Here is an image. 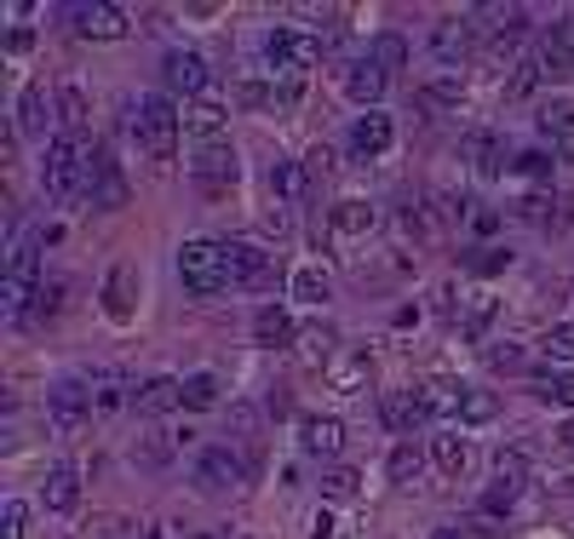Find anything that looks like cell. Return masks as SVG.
Masks as SVG:
<instances>
[{
  "instance_id": "7bdbcfd3",
  "label": "cell",
  "mask_w": 574,
  "mask_h": 539,
  "mask_svg": "<svg viewBox=\"0 0 574 539\" xmlns=\"http://www.w3.org/2000/svg\"><path fill=\"white\" fill-rule=\"evenodd\" d=\"M494 414H500V402H494L488 391H465V396H460V419H465V425H488Z\"/></svg>"
},
{
  "instance_id": "db71d44e",
  "label": "cell",
  "mask_w": 574,
  "mask_h": 539,
  "mask_svg": "<svg viewBox=\"0 0 574 539\" xmlns=\"http://www.w3.org/2000/svg\"><path fill=\"white\" fill-rule=\"evenodd\" d=\"M265 229H270V236H288V229H293V213L282 207V201H277V207L265 213Z\"/></svg>"
},
{
  "instance_id": "4dcf8cb0",
  "label": "cell",
  "mask_w": 574,
  "mask_h": 539,
  "mask_svg": "<svg viewBox=\"0 0 574 539\" xmlns=\"http://www.w3.org/2000/svg\"><path fill=\"white\" fill-rule=\"evenodd\" d=\"M540 138L574 144V104H569V98H552V104L540 110Z\"/></svg>"
},
{
  "instance_id": "11a10c76",
  "label": "cell",
  "mask_w": 574,
  "mask_h": 539,
  "mask_svg": "<svg viewBox=\"0 0 574 539\" xmlns=\"http://www.w3.org/2000/svg\"><path fill=\"white\" fill-rule=\"evenodd\" d=\"M471 229H477V236H494V229H500V213H488V207H471Z\"/></svg>"
},
{
  "instance_id": "9a60e30c",
  "label": "cell",
  "mask_w": 574,
  "mask_h": 539,
  "mask_svg": "<svg viewBox=\"0 0 574 539\" xmlns=\"http://www.w3.org/2000/svg\"><path fill=\"white\" fill-rule=\"evenodd\" d=\"M385 87H391V75L373 64V58H357L351 69H345V98H351L357 110H380Z\"/></svg>"
},
{
  "instance_id": "7402d4cb",
  "label": "cell",
  "mask_w": 574,
  "mask_h": 539,
  "mask_svg": "<svg viewBox=\"0 0 574 539\" xmlns=\"http://www.w3.org/2000/svg\"><path fill=\"white\" fill-rule=\"evenodd\" d=\"M334 345H339V333L328 322H305V327H299V339H293V350H299V362H305V368H328Z\"/></svg>"
},
{
  "instance_id": "ac0fdd59",
  "label": "cell",
  "mask_w": 574,
  "mask_h": 539,
  "mask_svg": "<svg viewBox=\"0 0 574 539\" xmlns=\"http://www.w3.org/2000/svg\"><path fill=\"white\" fill-rule=\"evenodd\" d=\"M460 156H465V167H477L483 178H500V172H506V144H500V133H488V126L465 133Z\"/></svg>"
},
{
  "instance_id": "8d00e7d4",
  "label": "cell",
  "mask_w": 574,
  "mask_h": 539,
  "mask_svg": "<svg viewBox=\"0 0 574 539\" xmlns=\"http://www.w3.org/2000/svg\"><path fill=\"white\" fill-rule=\"evenodd\" d=\"M483 362H488L494 373H529V368H534V356L522 350V345H511V339H500V345H488V350H483Z\"/></svg>"
},
{
  "instance_id": "ab89813d",
  "label": "cell",
  "mask_w": 574,
  "mask_h": 539,
  "mask_svg": "<svg viewBox=\"0 0 574 539\" xmlns=\"http://www.w3.org/2000/svg\"><path fill=\"white\" fill-rule=\"evenodd\" d=\"M213 402H218V379L213 373H190L184 379V407H190V414H207Z\"/></svg>"
},
{
  "instance_id": "816d5d0a",
  "label": "cell",
  "mask_w": 574,
  "mask_h": 539,
  "mask_svg": "<svg viewBox=\"0 0 574 539\" xmlns=\"http://www.w3.org/2000/svg\"><path fill=\"white\" fill-rule=\"evenodd\" d=\"M545 350H552V356H574V322H558L552 333H545Z\"/></svg>"
},
{
  "instance_id": "60d3db41",
  "label": "cell",
  "mask_w": 574,
  "mask_h": 539,
  "mask_svg": "<svg viewBox=\"0 0 574 539\" xmlns=\"http://www.w3.org/2000/svg\"><path fill=\"white\" fill-rule=\"evenodd\" d=\"M517 218L534 224V229H545V224H558V201L552 195H522L517 201Z\"/></svg>"
},
{
  "instance_id": "94428289",
  "label": "cell",
  "mask_w": 574,
  "mask_h": 539,
  "mask_svg": "<svg viewBox=\"0 0 574 539\" xmlns=\"http://www.w3.org/2000/svg\"><path fill=\"white\" fill-rule=\"evenodd\" d=\"M431 539H465V528H437Z\"/></svg>"
},
{
  "instance_id": "f546056e",
  "label": "cell",
  "mask_w": 574,
  "mask_h": 539,
  "mask_svg": "<svg viewBox=\"0 0 574 539\" xmlns=\"http://www.w3.org/2000/svg\"><path fill=\"white\" fill-rule=\"evenodd\" d=\"M104 311L110 322H133V265H115L104 281Z\"/></svg>"
},
{
  "instance_id": "7c38bea8",
  "label": "cell",
  "mask_w": 574,
  "mask_h": 539,
  "mask_svg": "<svg viewBox=\"0 0 574 539\" xmlns=\"http://www.w3.org/2000/svg\"><path fill=\"white\" fill-rule=\"evenodd\" d=\"M87 201L104 213H115L121 201H127V178H121V167L104 144H92V161H87Z\"/></svg>"
},
{
  "instance_id": "74e56055",
  "label": "cell",
  "mask_w": 574,
  "mask_h": 539,
  "mask_svg": "<svg viewBox=\"0 0 574 539\" xmlns=\"http://www.w3.org/2000/svg\"><path fill=\"white\" fill-rule=\"evenodd\" d=\"M460 98H465V75H437V81L419 92V104L426 110H454Z\"/></svg>"
},
{
  "instance_id": "e0dca14e",
  "label": "cell",
  "mask_w": 574,
  "mask_h": 539,
  "mask_svg": "<svg viewBox=\"0 0 574 539\" xmlns=\"http://www.w3.org/2000/svg\"><path fill=\"white\" fill-rule=\"evenodd\" d=\"M299 442H305L311 459H339L345 453V419H334V414L299 419Z\"/></svg>"
},
{
  "instance_id": "44dd1931",
  "label": "cell",
  "mask_w": 574,
  "mask_h": 539,
  "mask_svg": "<svg viewBox=\"0 0 574 539\" xmlns=\"http://www.w3.org/2000/svg\"><path fill=\"white\" fill-rule=\"evenodd\" d=\"M540 58H545V69H552V75L574 69V12L552 18V30H545V41H540Z\"/></svg>"
},
{
  "instance_id": "680465c9",
  "label": "cell",
  "mask_w": 574,
  "mask_h": 539,
  "mask_svg": "<svg viewBox=\"0 0 574 539\" xmlns=\"http://www.w3.org/2000/svg\"><path fill=\"white\" fill-rule=\"evenodd\" d=\"M311 539H334V517H328V510H316V523H311Z\"/></svg>"
},
{
  "instance_id": "ee69618b",
  "label": "cell",
  "mask_w": 574,
  "mask_h": 539,
  "mask_svg": "<svg viewBox=\"0 0 574 539\" xmlns=\"http://www.w3.org/2000/svg\"><path fill=\"white\" fill-rule=\"evenodd\" d=\"M357 487H362V471H351V465H334L322 476V494L328 499H357Z\"/></svg>"
},
{
  "instance_id": "f5cc1de1",
  "label": "cell",
  "mask_w": 574,
  "mask_h": 539,
  "mask_svg": "<svg viewBox=\"0 0 574 539\" xmlns=\"http://www.w3.org/2000/svg\"><path fill=\"white\" fill-rule=\"evenodd\" d=\"M517 172L545 178V172H552V156H545V149H522V156H517Z\"/></svg>"
},
{
  "instance_id": "9f6ffc18",
  "label": "cell",
  "mask_w": 574,
  "mask_h": 539,
  "mask_svg": "<svg viewBox=\"0 0 574 539\" xmlns=\"http://www.w3.org/2000/svg\"><path fill=\"white\" fill-rule=\"evenodd\" d=\"M265 407H270V419H288V414H293V402H288V391H270V402H265Z\"/></svg>"
},
{
  "instance_id": "2e32d148",
  "label": "cell",
  "mask_w": 574,
  "mask_h": 539,
  "mask_svg": "<svg viewBox=\"0 0 574 539\" xmlns=\"http://www.w3.org/2000/svg\"><path fill=\"white\" fill-rule=\"evenodd\" d=\"M133 407H138L144 419H161V414H172V407H184V379H172V373L144 379L138 391H133Z\"/></svg>"
},
{
  "instance_id": "4316f807",
  "label": "cell",
  "mask_w": 574,
  "mask_h": 539,
  "mask_svg": "<svg viewBox=\"0 0 574 539\" xmlns=\"http://www.w3.org/2000/svg\"><path fill=\"white\" fill-rule=\"evenodd\" d=\"M224 121H230V115H224V110L213 104V98H202V104H190L184 133H190L195 144H218V138H230V133H224Z\"/></svg>"
},
{
  "instance_id": "f907efd6",
  "label": "cell",
  "mask_w": 574,
  "mask_h": 539,
  "mask_svg": "<svg viewBox=\"0 0 574 539\" xmlns=\"http://www.w3.org/2000/svg\"><path fill=\"white\" fill-rule=\"evenodd\" d=\"M58 299H64V281H41V293H35V316H58Z\"/></svg>"
},
{
  "instance_id": "bcb514c9",
  "label": "cell",
  "mask_w": 574,
  "mask_h": 539,
  "mask_svg": "<svg viewBox=\"0 0 574 539\" xmlns=\"http://www.w3.org/2000/svg\"><path fill=\"white\" fill-rule=\"evenodd\" d=\"M506 265H511V252H506V247H477V252L465 259V270H477V276H500Z\"/></svg>"
},
{
  "instance_id": "f1b7e54d",
  "label": "cell",
  "mask_w": 574,
  "mask_h": 539,
  "mask_svg": "<svg viewBox=\"0 0 574 539\" xmlns=\"http://www.w3.org/2000/svg\"><path fill=\"white\" fill-rule=\"evenodd\" d=\"M254 339H259L265 350H277V345H293V339H299V327H293V316L282 311V304H265L259 322H254Z\"/></svg>"
},
{
  "instance_id": "cb8c5ba5",
  "label": "cell",
  "mask_w": 574,
  "mask_h": 539,
  "mask_svg": "<svg viewBox=\"0 0 574 539\" xmlns=\"http://www.w3.org/2000/svg\"><path fill=\"white\" fill-rule=\"evenodd\" d=\"M380 224V207H368V201H339V207L328 213V236H368V229Z\"/></svg>"
},
{
  "instance_id": "484cf974",
  "label": "cell",
  "mask_w": 574,
  "mask_h": 539,
  "mask_svg": "<svg viewBox=\"0 0 574 539\" xmlns=\"http://www.w3.org/2000/svg\"><path fill=\"white\" fill-rule=\"evenodd\" d=\"M426 459H431V448H419V442H396L391 459H385V471H391L396 487H414L419 476H426Z\"/></svg>"
},
{
  "instance_id": "c3c4849f",
  "label": "cell",
  "mask_w": 574,
  "mask_h": 539,
  "mask_svg": "<svg viewBox=\"0 0 574 539\" xmlns=\"http://www.w3.org/2000/svg\"><path fill=\"white\" fill-rule=\"evenodd\" d=\"M494 311H500V304H494L488 293H483V299H471V311H465V333H471V339H477V333L494 322Z\"/></svg>"
},
{
  "instance_id": "8992f818",
  "label": "cell",
  "mask_w": 574,
  "mask_h": 539,
  "mask_svg": "<svg viewBox=\"0 0 574 539\" xmlns=\"http://www.w3.org/2000/svg\"><path fill=\"white\" fill-rule=\"evenodd\" d=\"M471 46H477V18H437L431 35H426L431 64H442L448 75H460V64L471 58Z\"/></svg>"
},
{
  "instance_id": "6f0895ef",
  "label": "cell",
  "mask_w": 574,
  "mask_h": 539,
  "mask_svg": "<svg viewBox=\"0 0 574 539\" xmlns=\"http://www.w3.org/2000/svg\"><path fill=\"white\" fill-rule=\"evenodd\" d=\"M30 46H35L30 30H12V35H7V53H30Z\"/></svg>"
},
{
  "instance_id": "30bf717a",
  "label": "cell",
  "mask_w": 574,
  "mask_h": 539,
  "mask_svg": "<svg viewBox=\"0 0 574 539\" xmlns=\"http://www.w3.org/2000/svg\"><path fill=\"white\" fill-rule=\"evenodd\" d=\"M161 75H167V92H184V98H195V104L213 92L207 58H202V53H184V46H172V53L161 58Z\"/></svg>"
},
{
  "instance_id": "d590c367",
  "label": "cell",
  "mask_w": 574,
  "mask_h": 539,
  "mask_svg": "<svg viewBox=\"0 0 574 539\" xmlns=\"http://www.w3.org/2000/svg\"><path fill=\"white\" fill-rule=\"evenodd\" d=\"M133 465H144V471H167V465H172V442H167L161 430L138 436V442H133Z\"/></svg>"
},
{
  "instance_id": "4fadbf2b",
  "label": "cell",
  "mask_w": 574,
  "mask_h": 539,
  "mask_svg": "<svg viewBox=\"0 0 574 539\" xmlns=\"http://www.w3.org/2000/svg\"><path fill=\"white\" fill-rule=\"evenodd\" d=\"M87 396H92V419H110L121 407H133V384L121 368H92L87 373Z\"/></svg>"
},
{
  "instance_id": "9c48e42d",
  "label": "cell",
  "mask_w": 574,
  "mask_h": 539,
  "mask_svg": "<svg viewBox=\"0 0 574 539\" xmlns=\"http://www.w3.org/2000/svg\"><path fill=\"white\" fill-rule=\"evenodd\" d=\"M224 265H230V288H270V281H277V259L241 236L224 242Z\"/></svg>"
},
{
  "instance_id": "3957f363",
  "label": "cell",
  "mask_w": 574,
  "mask_h": 539,
  "mask_svg": "<svg viewBox=\"0 0 574 539\" xmlns=\"http://www.w3.org/2000/svg\"><path fill=\"white\" fill-rule=\"evenodd\" d=\"M179 281L195 293V299H213L230 288V265H224V242H207V236H195L179 247Z\"/></svg>"
},
{
  "instance_id": "b9f144b4",
  "label": "cell",
  "mask_w": 574,
  "mask_h": 539,
  "mask_svg": "<svg viewBox=\"0 0 574 539\" xmlns=\"http://www.w3.org/2000/svg\"><path fill=\"white\" fill-rule=\"evenodd\" d=\"M494 482H506L511 494H522V487H529V459H522V453H500V459H494Z\"/></svg>"
},
{
  "instance_id": "91938a15",
  "label": "cell",
  "mask_w": 574,
  "mask_h": 539,
  "mask_svg": "<svg viewBox=\"0 0 574 539\" xmlns=\"http://www.w3.org/2000/svg\"><path fill=\"white\" fill-rule=\"evenodd\" d=\"M558 442H563V448H574V419H569V425L558 430Z\"/></svg>"
},
{
  "instance_id": "6da1fadb",
  "label": "cell",
  "mask_w": 574,
  "mask_h": 539,
  "mask_svg": "<svg viewBox=\"0 0 574 539\" xmlns=\"http://www.w3.org/2000/svg\"><path fill=\"white\" fill-rule=\"evenodd\" d=\"M87 161H92V144L75 138V133H58L46 144V161H41V190L58 201H81L87 195Z\"/></svg>"
},
{
  "instance_id": "ba28073f",
  "label": "cell",
  "mask_w": 574,
  "mask_h": 539,
  "mask_svg": "<svg viewBox=\"0 0 574 539\" xmlns=\"http://www.w3.org/2000/svg\"><path fill=\"white\" fill-rule=\"evenodd\" d=\"M69 30L81 41H121L133 23H127V12H121V7H110V0H75V7H69Z\"/></svg>"
},
{
  "instance_id": "277c9868",
  "label": "cell",
  "mask_w": 574,
  "mask_h": 539,
  "mask_svg": "<svg viewBox=\"0 0 574 539\" xmlns=\"http://www.w3.org/2000/svg\"><path fill=\"white\" fill-rule=\"evenodd\" d=\"M322 53H328V41H316L311 30H270L265 41V64L282 81H305V69H316Z\"/></svg>"
},
{
  "instance_id": "7dc6e473",
  "label": "cell",
  "mask_w": 574,
  "mask_h": 539,
  "mask_svg": "<svg viewBox=\"0 0 574 539\" xmlns=\"http://www.w3.org/2000/svg\"><path fill=\"white\" fill-rule=\"evenodd\" d=\"M23 528H30V505L7 499V505H0V539H23Z\"/></svg>"
},
{
  "instance_id": "5bb4252c",
  "label": "cell",
  "mask_w": 574,
  "mask_h": 539,
  "mask_svg": "<svg viewBox=\"0 0 574 539\" xmlns=\"http://www.w3.org/2000/svg\"><path fill=\"white\" fill-rule=\"evenodd\" d=\"M391 144H396V121L385 110H362L357 126H351V156L357 161H373V156H385Z\"/></svg>"
},
{
  "instance_id": "83f0119b",
  "label": "cell",
  "mask_w": 574,
  "mask_h": 539,
  "mask_svg": "<svg viewBox=\"0 0 574 539\" xmlns=\"http://www.w3.org/2000/svg\"><path fill=\"white\" fill-rule=\"evenodd\" d=\"M270 195H277V201H305V195H311V167H299V161H270Z\"/></svg>"
},
{
  "instance_id": "7a4b0ae2",
  "label": "cell",
  "mask_w": 574,
  "mask_h": 539,
  "mask_svg": "<svg viewBox=\"0 0 574 539\" xmlns=\"http://www.w3.org/2000/svg\"><path fill=\"white\" fill-rule=\"evenodd\" d=\"M133 138H138V149L149 161H172V149H179V133H184V115L172 110V98H161V92H149V98H138L133 104Z\"/></svg>"
},
{
  "instance_id": "836d02e7",
  "label": "cell",
  "mask_w": 574,
  "mask_h": 539,
  "mask_svg": "<svg viewBox=\"0 0 574 539\" xmlns=\"http://www.w3.org/2000/svg\"><path fill=\"white\" fill-rule=\"evenodd\" d=\"M460 396H465V384H454V379L419 384V402H426V414H460Z\"/></svg>"
},
{
  "instance_id": "52a82bcc",
  "label": "cell",
  "mask_w": 574,
  "mask_h": 539,
  "mask_svg": "<svg viewBox=\"0 0 574 539\" xmlns=\"http://www.w3.org/2000/svg\"><path fill=\"white\" fill-rule=\"evenodd\" d=\"M190 178H195V184H202L207 195H224V190L236 184V144H230V138H218V144H195Z\"/></svg>"
},
{
  "instance_id": "f35d334b",
  "label": "cell",
  "mask_w": 574,
  "mask_h": 539,
  "mask_svg": "<svg viewBox=\"0 0 574 539\" xmlns=\"http://www.w3.org/2000/svg\"><path fill=\"white\" fill-rule=\"evenodd\" d=\"M540 75H545V58L540 53H529L517 69H511V81H506V98H529L534 87H540Z\"/></svg>"
},
{
  "instance_id": "8fae6325",
  "label": "cell",
  "mask_w": 574,
  "mask_h": 539,
  "mask_svg": "<svg viewBox=\"0 0 574 539\" xmlns=\"http://www.w3.org/2000/svg\"><path fill=\"white\" fill-rule=\"evenodd\" d=\"M46 419H53L64 436H75L87 419H92V396H87V379H58L46 391Z\"/></svg>"
},
{
  "instance_id": "d6986e66",
  "label": "cell",
  "mask_w": 574,
  "mask_h": 539,
  "mask_svg": "<svg viewBox=\"0 0 574 539\" xmlns=\"http://www.w3.org/2000/svg\"><path fill=\"white\" fill-rule=\"evenodd\" d=\"M380 419L396 430V436H414V425H426V402H419V391H385L380 396Z\"/></svg>"
},
{
  "instance_id": "f6af8a7d",
  "label": "cell",
  "mask_w": 574,
  "mask_h": 539,
  "mask_svg": "<svg viewBox=\"0 0 574 539\" xmlns=\"http://www.w3.org/2000/svg\"><path fill=\"white\" fill-rule=\"evenodd\" d=\"M540 402L574 407V373H545V379H540Z\"/></svg>"
},
{
  "instance_id": "681fc988",
  "label": "cell",
  "mask_w": 574,
  "mask_h": 539,
  "mask_svg": "<svg viewBox=\"0 0 574 539\" xmlns=\"http://www.w3.org/2000/svg\"><path fill=\"white\" fill-rule=\"evenodd\" d=\"M362 379H368V356H351L345 368H334V384H339V391H357Z\"/></svg>"
},
{
  "instance_id": "1f68e13d",
  "label": "cell",
  "mask_w": 574,
  "mask_h": 539,
  "mask_svg": "<svg viewBox=\"0 0 574 539\" xmlns=\"http://www.w3.org/2000/svg\"><path fill=\"white\" fill-rule=\"evenodd\" d=\"M368 58L380 64L385 75H396V69L408 64V41H403V30H380V35H373V46H368Z\"/></svg>"
},
{
  "instance_id": "603a6c76",
  "label": "cell",
  "mask_w": 574,
  "mask_h": 539,
  "mask_svg": "<svg viewBox=\"0 0 574 539\" xmlns=\"http://www.w3.org/2000/svg\"><path fill=\"white\" fill-rule=\"evenodd\" d=\"M426 448H431V465H437L442 476H454V482L465 476V465H471V442H465L460 430H437Z\"/></svg>"
},
{
  "instance_id": "d6a6232c",
  "label": "cell",
  "mask_w": 574,
  "mask_h": 539,
  "mask_svg": "<svg viewBox=\"0 0 574 539\" xmlns=\"http://www.w3.org/2000/svg\"><path fill=\"white\" fill-rule=\"evenodd\" d=\"M293 299H299V304H328V299H334V276L316 270V265H305V270L293 276Z\"/></svg>"
},
{
  "instance_id": "5b68a950",
  "label": "cell",
  "mask_w": 574,
  "mask_h": 539,
  "mask_svg": "<svg viewBox=\"0 0 574 539\" xmlns=\"http://www.w3.org/2000/svg\"><path fill=\"white\" fill-rule=\"evenodd\" d=\"M254 465L230 448V442H213L195 453V487H207V494H230V487H247Z\"/></svg>"
},
{
  "instance_id": "6125c7cd",
  "label": "cell",
  "mask_w": 574,
  "mask_h": 539,
  "mask_svg": "<svg viewBox=\"0 0 574 539\" xmlns=\"http://www.w3.org/2000/svg\"><path fill=\"white\" fill-rule=\"evenodd\" d=\"M190 539H218V534H190Z\"/></svg>"
},
{
  "instance_id": "d4e9b609",
  "label": "cell",
  "mask_w": 574,
  "mask_h": 539,
  "mask_svg": "<svg viewBox=\"0 0 574 539\" xmlns=\"http://www.w3.org/2000/svg\"><path fill=\"white\" fill-rule=\"evenodd\" d=\"M46 121H53V110H46V92L41 87H23L18 92V138H46ZM53 144V138H46Z\"/></svg>"
},
{
  "instance_id": "ffe728a7",
  "label": "cell",
  "mask_w": 574,
  "mask_h": 539,
  "mask_svg": "<svg viewBox=\"0 0 574 539\" xmlns=\"http://www.w3.org/2000/svg\"><path fill=\"white\" fill-rule=\"evenodd\" d=\"M41 499H46V510H58V517H69V510L81 505V476H75V465H69V459H58V465L46 471V482H41Z\"/></svg>"
},
{
  "instance_id": "e575fe53",
  "label": "cell",
  "mask_w": 574,
  "mask_h": 539,
  "mask_svg": "<svg viewBox=\"0 0 574 539\" xmlns=\"http://www.w3.org/2000/svg\"><path fill=\"white\" fill-rule=\"evenodd\" d=\"M58 121H64V133H75V138L87 133V92L75 87V81L58 87Z\"/></svg>"
}]
</instances>
